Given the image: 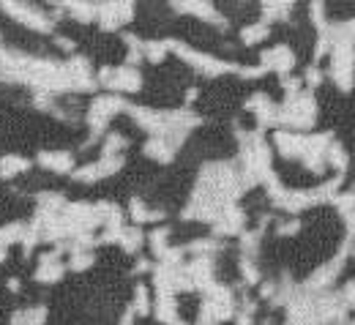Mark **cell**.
I'll return each instance as SVG.
<instances>
[{
	"label": "cell",
	"instance_id": "cell-1",
	"mask_svg": "<svg viewBox=\"0 0 355 325\" xmlns=\"http://www.w3.org/2000/svg\"><path fill=\"white\" fill-rule=\"evenodd\" d=\"M314 115H317V104H314L311 93H287L284 104L279 107L276 123H282L287 129H309L314 123Z\"/></svg>",
	"mask_w": 355,
	"mask_h": 325
},
{
	"label": "cell",
	"instance_id": "cell-2",
	"mask_svg": "<svg viewBox=\"0 0 355 325\" xmlns=\"http://www.w3.org/2000/svg\"><path fill=\"white\" fill-rule=\"evenodd\" d=\"M167 46H170V49H175L178 55H180L186 63H191L197 71H202V74H208V77H219V74H227V71H238V66H232V63H224V60L214 58V55L197 52V49L180 44V42H167Z\"/></svg>",
	"mask_w": 355,
	"mask_h": 325
},
{
	"label": "cell",
	"instance_id": "cell-3",
	"mask_svg": "<svg viewBox=\"0 0 355 325\" xmlns=\"http://www.w3.org/2000/svg\"><path fill=\"white\" fill-rule=\"evenodd\" d=\"M126 101L121 96H98L88 109V126L93 132V137H98L104 132V126L118 115V112H126Z\"/></svg>",
	"mask_w": 355,
	"mask_h": 325
},
{
	"label": "cell",
	"instance_id": "cell-4",
	"mask_svg": "<svg viewBox=\"0 0 355 325\" xmlns=\"http://www.w3.org/2000/svg\"><path fill=\"white\" fill-rule=\"evenodd\" d=\"M98 85H107L112 91L134 93L142 88V77L132 66H121V69H101L98 71Z\"/></svg>",
	"mask_w": 355,
	"mask_h": 325
},
{
	"label": "cell",
	"instance_id": "cell-5",
	"mask_svg": "<svg viewBox=\"0 0 355 325\" xmlns=\"http://www.w3.org/2000/svg\"><path fill=\"white\" fill-rule=\"evenodd\" d=\"M0 8H3L6 14H11L17 22H22V25H28V28L39 30V33H49V30H52L49 17H44L36 6H28V3H3Z\"/></svg>",
	"mask_w": 355,
	"mask_h": 325
},
{
	"label": "cell",
	"instance_id": "cell-6",
	"mask_svg": "<svg viewBox=\"0 0 355 325\" xmlns=\"http://www.w3.org/2000/svg\"><path fill=\"white\" fill-rule=\"evenodd\" d=\"M132 3H101V6H96V19L104 30H118L123 22L132 19Z\"/></svg>",
	"mask_w": 355,
	"mask_h": 325
},
{
	"label": "cell",
	"instance_id": "cell-7",
	"mask_svg": "<svg viewBox=\"0 0 355 325\" xmlns=\"http://www.w3.org/2000/svg\"><path fill=\"white\" fill-rule=\"evenodd\" d=\"M121 167H123V156H101V161L88 164L83 170H74V178L83 181V184H93V181H101V178L118 173Z\"/></svg>",
	"mask_w": 355,
	"mask_h": 325
},
{
	"label": "cell",
	"instance_id": "cell-8",
	"mask_svg": "<svg viewBox=\"0 0 355 325\" xmlns=\"http://www.w3.org/2000/svg\"><path fill=\"white\" fill-rule=\"evenodd\" d=\"M263 63V69L266 71H276V74H287L293 66H295V55H293V49L284 44L273 46V49H268V52H263V58H260Z\"/></svg>",
	"mask_w": 355,
	"mask_h": 325
},
{
	"label": "cell",
	"instance_id": "cell-9",
	"mask_svg": "<svg viewBox=\"0 0 355 325\" xmlns=\"http://www.w3.org/2000/svg\"><path fill=\"white\" fill-rule=\"evenodd\" d=\"M69 77H71V91H93L96 88V77L90 71V63L85 58H71L66 63Z\"/></svg>",
	"mask_w": 355,
	"mask_h": 325
},
{
	"label": "cell",
	"instance_id": "cell-10",
	"mask_svg": "<svg viewBox=\"0 0 355 325\" xmlns=\"http://www.w3.org/2000/svg\"><path fill=\"white\" fill-rule=\"evenodd\" d=\"M243 222H246L243 211L235 208V205H227L222 213H219V219L214 222V232L216 235H235V232L243 230Z\"/></svg>",
	"mask_w": 355,
	"mask_h": 325
},
{
	"label": "cell",
	"instance_id": "cell-11",
	"mask_svg": "<svg viewBox=\"0 0 355 325\" xmlns=\"http://www.w3.org/2000/svg\"><path fill=\"white\" fill-rule=\"evenodd\" d=\"M254 115H257V123L266 129V126H273L276 123V115H279V107L268 98L266 93H254L252 98H249V104H246Z\"/></svg>",
	"mask_w": 355,
	"mask_h": 325
},
{
	"label": "cell",
	"instance_id": "cell-12",
	"mask_svg": "<svg viewBox=\"0 0 355 325\" xmlns=\"http://www.w3.org/2000/svg\"><path fill=\"white\" fill-rule=\"evenodd\" d=\"M60 257V249H55V252H46V254H42V260H39V268H36V279L39 281H44V284H49V281H58V279H63V263L58 260Z\"/></svg>",
	"mask_w": 355,
	"mask_h": 325
},
{
	"label": "cell",
	"instance_id": "cell-13",
	"mask_svg": "<svg viewBox=\"0 0 355 325\" xmlns=\"http://www.w3.org/2000/svg\"><path fill=\"white\" fill-rule=\"evenodd\" d=\"M39 164L44 167V170H52V173H71L74 170V156L69 153V150H44L42 156H39Z\"/></svg>",
	"mask_w": 355,
	"mask_h": 325
},
{
	"label": "cell",
	"instance_id": "cell-14",
	"mask_svg": "<svg viewBox=\"0 0 355 325\" xmlns=\"http://www.w3.org/2000/svg\"><path fill=\"white\" fill-rule=\"evenodd\" d=\"M175 145L170 142V139L164 137H150L148 139V145H145V153L150 156V159H156V161H162V164H167V161H173V156H175Z\"/></svg>",
	"mask_w": 355,
	"mask_h": 325
},
{
	"label": "cell",
	"instance_id": "cell-15",
	"mask_svg": "<svg viewBox=\"0 0 355 325\" xmlns=\"http://www.w3.org/2000/svg\"><path fill=\"white\" fill-rule=\"evenodd\" d=\"M156 317L167 325H180L175 309V295H156Z\"/></svg>",
	"mask_w": 355,
	"mask_h": 325
},
{
	"label": "cell",
	"instance_id": "cell-16",
	"mask_svg": "<svg viewBox=\"0 0 355 325\" xmlns=\"http://www.w3.org/2000/svg\"><path fill=\"white\" fill-rule=\"evenodd\" d=\"M178 11H191V14H200L202 19H208V22H216L219 28H224L227 22H224L222 17L216 14V8L211 6V3H175Z\"/></svg>",
	"mask_w": 355,
	"mask_h": 325
},
{
	"label": "cell",
	"instance_id": "cell-17",
	"mask_svg": "<svg viewBox=\"0 0 355 325\" xmlns=\"http://www.w3.org/2000/svg\"><path fill=\"white\" fill-rule=\"evenodd\" d=\"M28 167H31V161L22 159V156H3V159H0V175H3V178L19 175V173H25Z\"/></svg>",
	"mask_w": 355,
	"mask_h": 325
},
{
	"label": "cell",
	"instance_id": "cell-18",
	"mask_svg": "<svg viewBox=\"0 0 355 325\" xmlns=\"http://www.w3.org/2000/svg\"><path fill=\"white\" fill-rule=\"evenodd\" d=\"M336 205H339V213L345 216V222H347V238H353L355 235V194H342L339 200H336Z\"/></svg>",
	"mask_w": 355,
	"mask_h": 325
},
{
	"label": "cell",
	"instance_id": "cell-19",
	"mask_svg": "<svg viewBox=\"0 0 355 325\" xmlns=\"http://www.w3.org/2000/svg\"><path fill=\"white\" fill-rule=\"evenodd\" d=\"M118 243H121L126 252H137V249L142 246V232L137 230V227H123L121 235H118Z\"/></svg>",
	"mask_w": 355,
	"mask_h": 325
},
{
	"label": "cell",
	"instance_id": "cell-20",
	"mask_svg": "<svg viewBox=\"0 0 355 325\" xmlns=\"http://www.w3.org/2000/svg\"><path fill=\"white\" fill-rule=\"evenodd\" d=\"M66 8L74 14V19H80V22H90V19H96V6L93 3H66Z\"/></svg>",
	"mask_w": 355,
	"mask_h": 325
},
{
	"label": "cell",
	"instance_id": "cell-21",
	"mask_svg": "<svg viewBox=\"0 0 355 325\" xmlns=\"http://www.w3.org/2000/svg\"><path fill=\"white\" fill-rule=\"evenodd\" d=\"M167 42H145L142 44V55L148 58V60H153V63H159V60H164V55H167Z\"/></svg>",
	"mask_w": 355,
	"mask_h": 325
},
{
	"label": "cell",
	"instance_id": "cell-22",
	"mask_svg": "<svg viewBox=\"0 0 355 325\" xmlns=\"http://www.w3.org/2000/svg\"><path fill=\"white\" fill-rule=\"evenodd\" d=\"M266 36H268V22H257V25H252V28H246V30L241 33V39H243L246 44H260Z\"/></svg>",
	"mask_w": 355,
	"mask_h": 325
},
{
	"label": "cell",
	"instance_id": "cell-23",
	"mask_svg": "<svg viewBox=\"0 0 355 325\" xmlns=\"http://www.w3.org/2000/svg\"><path fill=\"white\" fill-rule=\"evenodd\" d=\"M132 219L134 222H159V219H162V213L148 211L139 200H132Z\"/></svg>",
	"mask_w": 355,
	"mask_h": 325
},
{
	"label": "cell",
	"instance_id": "cell-24",
	"mask_svg": "<svg viewBox=\"0 0 355 325\" xmlns=\"http://www.w3.org/2000/svg\"><path fill=\"white\" fill-rule=\"evenodd\" d=\"M325 161H331V164H334L339 173H345V170H347V156H345L342 145H336V142L328 148V153H325Z\"/></svg>",
	"mask_w": 355,
	"mask_h": 325
},
{
	"label": "cell",
	"instance_id": "cell-25",
	"mask_svg": "<svg viewBox=\"0 0 355 325\" xmlns=\"http://www.w3.org/2000/svg\"><path fill=\"white\" fill-rule=\"evenodd\" d=\"M290 8H293L290 3H266V6H263L266 19H287Z\"/></svg>",
	"mask_w": 355,
	"mask_h": 325
},
{
	"label": "cell",
	"instance_id": "cell-26",
	"mask_svg": "<svg viewBox=\"0 0 355 325\" xmlns=\"http://www.w3.org/2000/svg\"><path fill=\"white\" fill-rule=\"evenodd\" d=\"M167 235H170L167 230L150 232V249H153V254H156L159 260H162V254H164V252L170 249V246H167Z\"/></svg>",
	"mask_w": 355,
	"mask_h": 325
},
{
	"label": "cell",
	"instance_id": "cell-27",
	"mask_svg": "<svg viewBox=\"0 0 355 325\" xmlns=\"http://www.w3.org/2000/svg\"><path fill=\"white\" fill-rule=\"evenodd\" d=\"M93 265V254H90L88 249H74V254H71V268L74 271H85Z\"/></svg>",
	"mask_w": 355,
	"mask_h": 325
},
{
	"label": "cell",
	"instance_id": "cell-28",
	"mask_svg": "<svg viewBox=\"0 0 355 325\" xmlns=\"http://www.w3.org/2000/svg\"><path fill=\"white\" fill-rule=\"evenodd\" d=\"M134 312L137 315H148L150 312V304H148V287H137V295H134Z\"/></svg>",
	"mask_w": 355,
	"mask_h": 325
},
{
	"label": "cell",
	"instance_id": "cell-29",
	"mask_svg": "<svg viewBox=\"0 0 355 325\" xmlns=\"http://www.w3.org/2000/svg\"><path fill=\"white\" fill-rule=\"evenodd\" d=\"M126 145V137H121V134H110V137L104 139V156H118V150Z\"/></svg>",
	"mask_w": 355,
	"mask_h": 325
},
{
	"label": "cell",
	"instance_id": "cell-30",
	"mask_svg": "<svg viewBox=\"0 0 355 325\" xmlns=\"http://www.w3.org/2000/svg\"><path fill=\"white\" fill-rule=\"evenodd\" d=\"M241 271H243V279H246L249 284H257V281H260V271L252 265V260H249V257H243V260H241Z\"/></svg>",
	"mask_w": 355,
	"mask_h": 325
},
{
	"label": "cell",
	"instance_id": "cell-31",
	"mask_svg": "<svg viewBox=\"0 0 355 325\" xmlns=\"http://www.w3.org/2000/svg\"><path fill=\"white\" fill-rule=\"evenodd\" d=\"M339 298H342L345 309H355V279L345 284V290H342V295H339Z\"/></svg>",
	"mask_w": 355,
	"mask_h": 325
},
{
	"label": "cell",
	"instance_id": "cell-32",
	"mask_svg": "<svg viewBox=\"0 0 355 325\" xmlns=\"http://www.w3.org/2000/svg\"><path fill=\"white\" fill-rule=\"evenodd\" d=\"M306 80H309V85H311V88H317V85L322 82V74H320V71H317V69L311 66L309 71H306Z\"/></svg>",
	"mask_w": 355,
	"mask_h": 325
},
{
	"label": "cell",
	"instance_id": "cell-33",
	"mask_svg": "<svg viewBox=\"0 0 355 325\" xmlns=\"http://www.w3.org/2000/svg\"><path fill=\"white\" fill-rule=\"evenodd\" d=\"M298 227H301V222L295 219V222H290V225H282V227H279V235H290V232H295Z\"/></svg>",
	"mask_w": 355,
	"mask_h": 325
},
{
	"label": "cell",
	"instance_id": "cell-34",
	"mask_svg": "<svg viewBox=\"0 0 355 325\" xmlns=\"http://www.w3.org/2000/svg\"><path fill=\"white\" fill-rule=\"evenodd\" d=\"M3 257H6V246L0 243V260H3Z\"/></svg>",
	"mask_w": 355,
	"mask_h": 325
},
{
	"label": "cell",
	"instance_id": "cell-35",
	"mask_svg": "<svg viewBox=\"0 0 355 325\" xmlns=\"http://www.w3.org/2000/svg\"><path fill=\"white\" fill-rule=\"evenodd\" d=\"M350 325H355V320H353V323H350Z\"/></svg>",
	"mask_w": 355,
	"mask_h": 325
}]
</instances>
